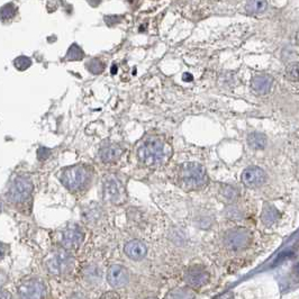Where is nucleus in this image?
Wrapping results in <instances>:
<instances>
[{"instance_id":"1","label":"nucleus","mask_w":299,"mask_h":299,"mask_svg":"<svg viewBox=\"0 0 299 299\" xmlns=\"http://www.w3.org/2000/svg\"><path fill=\"white\" fill-rule=\"evenodd\" d=\"M179 179L181 184L187 189H198L206 183V171L200 164L189 162L181 165L179 170Z\"/></svg>"},{"instance_id":"2","label":"nucleus","mask_w":299,"mask_h":299,"mask_svg":"<svg viewBox=\"0 0 299 299\" xmlns=\"http://www.w3.org/2000/svg\"><path fill=\"white\" fill-rule=\"evenodd\" d=\"M89 171L83 165H73L63 170L61 173V182L69 190L77 191L87 186L89 181Z\"/></svg>"},{"instance_id":"3","label":"nucleus","mask_w":299,"mask_h":299,"mask_svg":"<svg viewBox=\"0 0 299 299\" xmlns=\"http://www.w3.org/2000/svg\"><path fill=\"white\" fill-rule=\"evenodd\" d=\"M163 144L157 140H151L145 142L139 150L140 160L147 165H154L163 159Z\"/></svg>"},{"instance_id":"4","label":"nucleus","mask_w":299,"mask_h":299,"mask_svg":"<svg viewBox=\"0 0 299 299\" xmlns=\"http://www.w3.org/2000/svg\"><path fill=\"white\" fill-rule=\"evenodd\" d=\"M46 266L51 274L56 276H64L72 271L74 261L71 254H69L67 251H58L48 259Z\"/></svg>"},{"instance_id":"5","label":"nucleus","mask_w":299,"mask_h":299,"mask_svg":"<svg viewBox=\"0 0 299 299\" xmlns=\"http://www.w3.org/2000/svg\"><path fill=\"white\" fill-rule=\"evenodd\" d=\"M17 295L18 299H44L46 296V286L37 278L24 280L18 286Z\"/></svg>"},{"instance_id":"6","label":"nucleus","mask_w":299,"mask_h":299,"mask_svg":"<svg viewBox=\"0 0 299 299\" xmlns=\"http://www.w3.org/2000/svg\"><path fill=\"white\" fill-rule=\"evenodd\" d=\"M33 191V182L27 177H17L8 190V199L14 204H20L27 199Z\"/></svg>"},{"instance_id":"7","label":"nucleus","mask_w":299,"mask_h":299,"mask_svg":"<svg viewBox=\"0 0 299 299\" xmlns=\"http://www.w3.org/2000/svg\"><path fill=\"white\" fill-rule=\"evenodd\" d=\"M242 182L248 188H258L266 182L267 175L262 169L258 166H250L242 173Z\"/></svg>"},{"instance_id":"8","label":"nucleus","mask_w":299,"mask_h":299,"mask_svg":"<svg viewBox=\"0 0 299 299\" xmlns=\"http://www.w3.org/2000/svg\"><path fill=\"white\" fill-rule=\"evenodd\" d=\"M83 239H85V234L80 227L77 225L69 226L67 230L62 233V245L65 249L72 250L76 249L78 246H80Z\"/></svg>"},{"instance_id":"9","label":"nucleus","mask_w":299,"mask_h":299,"mask_svg":"<svg viewBox=\"0 0 299 299\" xmlns=\"http://www.w3.org/2000/svg\"><path fill=\"white\" fill-rule=\"evenodd\" d=\"M129 275L125 268L122 266H112L107 271V281L114 288L122 287L127 283Z\"/></svg>"},{"instance_id":"10","label":"nucleus","mask_w":299,"mask_h":299,"mask_svg":"<svg viewBox=\"0 0 299 299\" xmlns=\"http://www.w3.org/2000/svg\"><path fill=\"white\" fill-rule=\"evenodd\" d=\"M121 196V189L117 180L114 178H108L104 183V197L109 201H115Z\"/></svg>"},{"instance_id":"11","label":"nucleus","mask_w":299,"mask_h":299,"mask_svg":"<svg viewBox=\"0 0 299 299\" xmlns=\"http://www.w3.org/2000/svg\"><path fill=\"white\" fill-rule=\"evenodd\" d=\"M122 153V149L118 145H107L100 150L99 156L104 162H114L120 159Z\"/></svg>"},{"instance_id":"12","label":"nucleus","mask_w":299,"mask_h":299,"mask_svg":"<svg viewBox=\"0 0 299 299\" xmlns=\"http://www.w3.org/2000/svg\"><path fill=\"white\" fill-rule=\"evenodd\" d=\"M272 86V78L269 76H257L252 81L254 91L260 95H266L270 91Z\"/></svg>"},{"instance_id":"13","label":"nucleus","mask_w":299,"mask_h":299,"mask_svg":"<svg viewBox=\"0 0 299 299\" xmlns=\"http://www.w3.org/2000/svg\"><path fill=\"white\" fill-rule=\"evenodd\" d=\"M145 252H147V249H145V246L139 241H131L125 246V253L130 258L135 259V260L144 257Z\"/></svg>"},{"instance_id":"14","label":"nucleus","mask_w":299,"mask_h":299,"mask_svg":"<svg viewBox=\"0 0 299 299\" xmlns=\"http://www.w3.org/2000/svg\"><path fill=\"white\" fill-rule=\"evenodd\" d=\"M248 143L254 150H262L267 145V138L260 133H252L248 136Z\"/></svg>"},{"instance_id":"15","label":"nucleus","mask_w":299,"mask_h":299,"mask_svg":"<svg viewBox=\"0 0 299 299\" xmlns=\"http://www.w3.org/2000/svg\"><path fill=\"white\" fill-rule=\"evenodd\" d=\"M83 275H85L86 281H89V283H99L102 279V270L97 266H88Z\"/></svg>"},{"instance_id":"16","label":"nucleus","mask_w":299,"mask_h":299,"mask_svg":"<svg viewBox=\"0 0 299 299\" xmlns=\"http://www.w3.org/2000/svg\"><path fill=\"white\" fill-rule=\"evenodd\" d=\"M17 12V8L14 3H7L0 9V19L1 20H8L14 18Z\"/></svg>"},{"instance_id":"17","label":"nucleus","mask_w":299,"mask_h":299,"mask_svg":"<svg viewBox=\"0 0 299 299\" xmlns=\"http://www.w3.org/2000/svg\"><path fill=\"white\" fill-rule=\"evenodd\" d=\"M83 58H85V53H83L82 48L78 44H72L67 53V59L69 61H79Z\"/></svg>"},{"instance_id":"18","label":"nucleus","mask_w":299,"mask_h":299,"mask_svg":"<svg viewBox=\"0 0 299 299\" xmlns=\"http://www.w3.org/2000/svg\"><path fill=\"white\" fill-rule=\"evenodd\" d=\"M267 2L266 1H249L246 3V10L252 12V14H257V12H261L266 9Z\"/></svg>"},{"instance_id":"19","label":"nucleus","mask_w":299,"mask_h":299,"mask_svg":"<svg viewBox=\"0 0 299 299\" xmlns=\"http://www.w3.org/2000/svg\"><path fill=\"white\" fill-rule=\"evenodd\" d=\"M14 65L18 71H25L26 69H28L32 65V60L27 58V56L21 55L14 61Z\"/></svg>"},{"instance_id":"20","label":"nucleus","mask_w":299,"mask_h":299,"mask_svg":"<svg viewBox=\"0 0 299 299\" xmlns=\"http://www.w3.org/2000/svg\"><path fill=\"white\" fill-rule=\"evenodd\" d=\"M87 69L89 70L91 73L99 74L104 71L105 65L102 61H99L98 59H92L89 61V63L87 64Z\"/></svg>"},{"instance_id":"21","label":"nucleus","mask_w":299,"mask_h":299,"mask_svg":"<svg viewBox=\"0 0 299 299\" xmlns=\"http://www.w3.org/2000/svg\"><path fill=\"white\" fill-rule=\"evenodd\" d=\"M287 77L293 81H299V63H294L287 68Z\"/></svg>"},{"instance_id":"22","label":"nucleus","mask_w":299,"mask_h":299,"mask_svg":"<svg viewBox=\"0 0 299 299\" xmlns=\"http://www.w3.org/2000/svg\"><path fill=\"white\" fill-rule=\"evenodd\" d=\"M50 154H51V151L45 148H41L37 151V157H38V160H41V161L46 160L47 157L50 156Z\"/></svg>"},{"instance_id":"23","label":"nucleus","mask_w":299,"mask_h":299,"mask_svg":"<svg viewBox=\"0 0 299 299\" xmlns=\"http://www.w3.org/2000/svg\"><path fill=\"white\" fill-rule=\"evenodd\" d=\"M0 299H12V296L6 290H0Z\"/></svg>"},{"instance_id":"24","label":"nucleus","mask_w":299,"mask_h":299,"mask_svg":"<svg viewBox=\"0 0 299 299\" xmlns=\"http://www.w3.org/2000/svg\"><path fill=\"white\" fill-rule=\"evenodd\" d=\"M6 252H7V246L0 242V260L6 256Z\"/></svg>"},{"instance_id":"25","label":"nucleus","mask_w":299,"mask_h":299,"mask_svg":"<svg viewBox=\"0 0 299 299\" xmlns=\"http://www.w3.org/2000/svg\"><path fill=\"white\" fill-rule=\"evenodd\" d=\"M69 299H88L86 295H83L82 293H74L71 295V297Z\"/></svg>"},{"instance_id":"26","label":"nucleus","mask_w":299,"mask_h":299,"mask_svg":"<svg viewBox=\"0 0 299 299\" xmlns=\"http://www.w3.org/2000/svg\"><path fill=\"white\" fill-rule=\"evenodd\" d=\"M6 280H7V276H6V274H5V272H3V271L0 270V289H1L2 286L5 285Z\"/></svg>"},{"instance_id":"27","label":"nucleus","mask_w":299,"mask_h":299,"mask_svg":"<svg viewBox=\"0 0 299 299\" xmlns=\"http://www.w3.org/2000/svg\"><path fill=\"white\" fill-rule=\"evenodd\" d=\"M117 298V296L115 294H112V293H107V294H105V295H103L102 296V298L100 299H116Z\"/></svg>"},{"instance_id":"28","label":"nucleus","mask_w":299,"mask_h":299,"mask_svg":"<svg viewBox=\"0 0 299 299\" xmlns=\"http://www.w3.org/2000/svg\"><path fill=\"white\" fill-rule=\"evenodd\" d=\"M0 212H1V203H0Z\"/></svg>"}]
</instances>
